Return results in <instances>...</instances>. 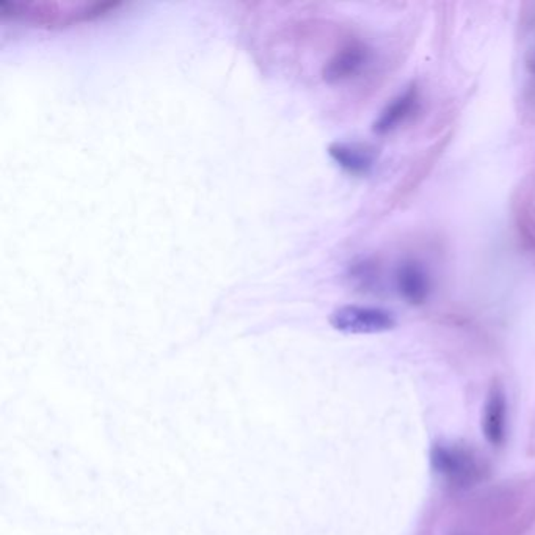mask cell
I'll list each match as a JSON object with an SVG mask.
<instances>
[{
  "label": "cell",
  "mask_w": 535,
  "mask_h": 535,
  "mask_svg": "<svg viewBox=\"0 0 535 535\" xmlns=\"http://www.w3.org/2000/svg\"><path fill=\"white\" fill-rule=\"evenodd\" d=\"M119 7V2H0V16L55 30L104 18Z\"/></svg>",
  "instance_id": "6da1fadb"
},
{
  "label": "cell",
  "mask_w": 535,
  "mask_h": 535,
  "mask_svg": "<svg viewBox=\"0 0 535 535\" xmlns=\"http://www.w3.org/2000/svg\"><path fill=\"white\" fill-rule=\"evenodd\" d=\"M432 468L446 482L466 489L479 482L483 476V466L476 452L458 443H435L431 450Z\"/></svg>",
  "instance_id": "7a4b0ae2"
},
{
  "label": "cell",
  "mask_w": 535,
  "mask_h": 535,
  "mask_svg": "<svg viewBox=\"0 0 535 535\" xmlns=\"http://www.w3.org/2000/svg\"><path fill=\"white\" fill-rule=\"evenodd\" d=\"M330 324L341 333L375 334L390 332L398 322L392 313L382 308L346 305L332 313Z\"/></svg>",
  "instance_id": "3957f363"
},
{
  "label": "cell",
  "mask_w": 535,
  "mask_h": 535,
  "mask_svg": "<svg viewBox=\"0 0 535 535\" xmlns=\"http://www.w3.org/2000/svg\"><path fill=\"white\" fill-rule=\"evenodd\" d=\"M369 60V49L359 43L350 41L333 54V57L326 62L322 76L328 84H340L347 78L358 74Z\"/></svg>",
  "instance_id": "277c9868"
},
{
  "label": "cell",
  "mask_w": 535,
  "mask_h": 535,
  "mask_svg": "<svg viewBox=\"0 0 535 535\" xmlns=\"http://www.w3.org/2000/svg\"><path fill=\"white\" fill-rule=\"evenodd\" d=\"M482 432L495 448L503 446L507 437V398L503 386L493 383L482 411Z\"/></svg>",
  "instance_id": "5b68a950"
},
{
  "label": "cell",
  "mask_w": 535,
  "mask_h": 535,
  "mask_svg": "<svg viewBox=\"0 0 535 535\" xmlns=\"http://www.w3.org/2000/svg\"><path fill=\"white\" fill-rule=\"evenodd\" d=\"M396 287L407 303L416 307L424 305L433 291L431 274L416 261H405L399 266L396 270Z\"/></svg>",
  "instance_id": "8992f818"
},
{
  "label": "cell",
  "mask_w": 535,
  "mask_h": 535,
  "mask_svg": "<svg viewBox=\"0 0 535 535\" xmlns=\"http://www.w3.org/2000/svg\"><path fill=\"white\" fill-rule=\"evenodd\" d=\"M328 154L342 170L355 177H365L371 173L379 157V152L373 146L361 144H330Z\"/></svg>",
  "instance_id": "52a82bcc"
},
{
  "label": "cell",
  "mask_w": 535,
  "mask_h": 535,
  "mask_svg": "<svg viewBox=\"0 0 535 535\" xmlns=\"http://www.w3.org/2000/svg\"><path fill=\"white\" fill-rule=\"evenodd\" d=\"M419 103V90L416 86H410L398 98L392 99L390 104L382 111L377 121L374 123V132L386 136L398 129L416 111Z\"/></svg>",
  "instance_id": "ba28073f"
}]
</instances>
